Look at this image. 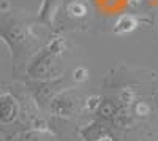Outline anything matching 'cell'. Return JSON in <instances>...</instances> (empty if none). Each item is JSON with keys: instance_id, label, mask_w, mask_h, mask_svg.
<instances>
[{"instance_id": "7a4b0ae2", "label": "cell", "mask_w": 158, "mask_h": 141, "mask_svg": "<svg viewBox=\"0 0 158 141\" xmlns=\"http://www.w3.org/2000/svg\"><path fill=\"white\" fill-rule=\"evenodd\" d=\"M19 116H21V105L18 98L10 92L0 94V127L16 122Z\"/></svg>"}, {"instance_id": "6da1fadb", "label": "cell", "mask_w": 158, "mask_h": 141, "mask_svg": "<svg viewBox=\"0 0 158 141\" xmlns=\"http://www.w3.org/2000/svg\"><path fill=\"white\" fill-rule=\"evenodd\" d=\"M0 38L11 49L16 65H24L44 41V29L24 11H0Z\"/></svg>"}, {"instance_id": "3957f363", "label": "cell", "mask_w": 158, "mask_h": 141, "mask_svg": "<svg viewBox=\"0 0 158 141\" xmlns=\"http://www.w3.org/2000/svg\"><path fill=\"white\" fill-rule=\"evenodd\" d=\"M79 101L76 97L68 95V94H62L57 98L52 100V111L59 116H73V114L77 111Z\"/></svg>"}]
</instances>
